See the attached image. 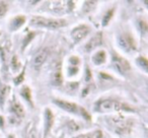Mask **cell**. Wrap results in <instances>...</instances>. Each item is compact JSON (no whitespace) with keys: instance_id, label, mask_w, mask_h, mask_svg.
<instances>
[{"instance_id":"obj_18","label":"cell","mask_w":148,"mask_h":138,"mask_svg":"<svg viewBox=\"0 0 148 138\" xmlns=\"http://www.w3.org/2000/svg\"><path fill=\"white\" fill-rule=\"evenodd\" d=\"M112 15H113V10H110V11H108V12L106 13L105 17H103V25H107L108 23H109V21H110V19H111Z\"/></svg>"},{"instance_id":"obj_19","label":"cell","mask_w":148,"mask_h":138,"mask_svg":"<svg viewBox=\"0 0 148 138\" xmlns=\"http://www.w3.org/2000/svg\"><path fill=\"white\" fill-rule=\"evenodd\" d=\"M137 63H138V65H140V66H142V67H143L144 70H146V69H147V61H146L145 58H138Z\"/></svg>"},{"instance_id":"obj_16","label":"cell","mask_w":148,"mask_h":138,"mask_svg":"<svg viewBox=\"0 0 148 138\" xmlns=\"http://www.w3.org/2000/svg\"><path fill=\"white\" fill-rule=\"evenodd\" d=\"M21 95H23V97H25V100H27V102H29V104L32 105V99H31V91H29V87H25L23 89H21Z\"/></svg>"},{"instance_id":"obj_2","label":"cell","mask_w":148,"mask_h":138,"mask_svg":"<svg viewBox=\"0 0 148 138\" xmlns=\"http://www.w3.org/2000/svg\"><path fill=\"white\" fill-rule=\"evenodd\" d=\"M31 25L38 27H47V29H59L67 25L64 19H52L42 16H34L31 21Z\"/></svg>"},{"instance_id":"obj_11","label":"cell","mask_w":148,"mask_h":138,"mask_svg":"<svg viewBox=\"0 0 148 138\" xmlns=\"http://www.w3.org/2000/svg\"><path fill=\"white\" fill-rule=\"evenodd\" d=\"M25 17L23 16H16L15 19H13L11 21V30H17L18 27H21V25L25 23Z\"/></svg>"},{"instance_id":"obj_1","label":"cell","mask_w":148,"mask_h":138,"mask_svg":"<svg viewBox=\"0 0 148 138\" xmlns=\"http://www.w3.org/2000/svg\"><path fill=\"white\" fill-rule=\"evenodd\" d=\"M95 109L97 112H108V111H124V112H133L134 110L128 105L120 103L113 100H101L97 102L95 105Z\"/></svg>"},{"instance_id":"obj_14","label":"cell","mask_w":148,"mask_h":138,"mask_svg":"<svg viewBox=\"0 0 148 138\" xmlns=\"http://www.w3.org/2000/svg\"><path fill=\"white\" fill-rule=\"evenodd\" d=\"M9 91V87L7 85H2L0 87V106H3L5 101V97H7V93Z\"/></svg>"},{"instance_id":"obj_12","label":"cell","mask_w":148,"mask_h":138,"mask_svg":"<svg viewBox=\"0 0 148 138\" xmlns=\"http://www.w3.org/2000/svg\"><path fill=\"white\" fill-rule=\"evenodd\" d=\"M52 123H53V114L49 109H47L46 110V134L51 128Z\"/></svg>"},{"instance_id":"obj_9","label":"cell","mask_w":148,"mask_h":138,"mask_svg":"<svg viewBox=\"0 0 148 138\" xmlns=\"http://www.w3.org/2000/svg\"><path fill=\"white\" fill-rule=\"evenodd\" d=\"M101 44V34H97V35L93 36L90 39V41L86 44L85 49H86V51L89 52L95 49V48H97V46H99Z\"/></svg>"},{"instance_id":"obj_5","label":"cell","mask_w":148,"mask_h":138,"mask_svg":"<svg viewBox=\"0 0 148 138\" xmlns=\"http://www.w3.org/2000/svg\"><path fill=\"white\" fill-rule=\"evenodd\" d=\"M119 44L123 50L126 52H131L135 50L136 45L134 42L133 38L129 35V34H123L119 37Z\"/></svg>"},{"instance_id":"obj_20","label":"cell","mask_w":148,"mask_h":138,"mask_svg":"<svg viewBox=\"0 0 148 138\" xmlns=\"http://www.w3.org/2000/svg\"><path fill=\"white\" fill-rule=\"evenodd\" d=\"M8 138H14V137H13L12 135H10V136H8Z\"/></svg>"},{"instance_id":"obj_3","label":"cell","mask_w":148,"mask_h":138,"mask_svg":"<svg viewBox=\"0 0 148 138\" xmlns=\"http://www.w3.org/2000/svg\"><path fill=\"white\" fill-rule=\"evenodd\" d=\"M110 126L114 129V131L118 134H128L131 130L132 121L129 119H126L125 117H111L109 120Z\"/></svg>"},{"instance_id":"obj_10","label":"cell","mask_w":148,"mask_h":138,"mask_svg":"<svg viewBox=\"0 0 148 138\" xmlns=\"http://www.w3.org/2000/svg\"><path fill=\"white\" fill-rule=\"evenodd\" d=\"M10 108H11L12 113L14 114L17 118L23 117V115H25V110H23V107L21 106V103H18V102H16L15 100H13L10 104Z\"/></svg>"},{"instance_id":"obj_8","label":"cell","mask_w":148,"mask_h":138,"mask_svg":"<svg viewBox=\"0 0 148 138\" xmlns=\"http://www.w3.org/2000/svg\"><path fill=\"white\" fill-rule=\"evenodd\" d=\"M55 104L57 106H59L60 108H62L63 110L70 113H78L80 108H78V106H76L75 104L71 103L68 101H63V100H56Z\"/></svg>"},{"instance_id":"obj_15","label":"cell","mask_w":148,"mask_h":138,"mask_svg":"<svg viewBox=\"0 0 148 138\" xmlns=\"http://www.w3.org/2000/svg\"><path fill=\"white\" fill-rule=\"evenodd\" d=\"M103 137V133L101 131H95L92 133H87L84 135H80L76 138H101Z\"/></svg>"},{"instance_id":"obj_6","label":"cell","mask_w":148,"mask_h":138,"mask_svg":"<svg viewBox=\"0 0 148 138\" xmlns=\"http://www.w3.org/2000/svg\"><path fill=\"white\" fill-rule=\"evenodd\" d=\"M89 33V27L87 25H79V27H75L73 31L71 32V37L75 42H79L82 40L84 37H86Z\"/></svg>"},{"instance_id":"obj_4","label":"cell","mask_w":148,"mask_h":138,"mask_svg":"<svg viewBox=\"0 0 148 138\" xmlns=\"http://www.w3.org/2000/svg\"><path fill=\"white\" fill-rule=\"evenodd\" d=\"M112 64L115 67V69L121 74H125V73L130 71V64L125 58L121 57L120 55L116 53H113V58H112Z\"/></svg>"},{"instance_id":"obj_17","label":"cell","mask_w":148,"mask_h":138,"mask_svg":"<svg viewBox=\"0 0 148 138\" xmlns=\"http://www.w3.org/2000/svg\"><path fill=\"white\" fill-rule=\"evenodd\" d=\"M6 11H7V4L5 2L0 1V17L4 16Z\"/></svg>"},{"instance_id":"obj_7","label":"cell","mask_w":148,"mask_h":138,"mask_svg":"<svg viewBox=\"0 0 148 138\" xmlns=\"http://www.w3.org/2000/svg\"><path fill=\"white\" fill-rule=\"evenodd\" d=\"M47 56H48L47 49H42V50H40L39 52H37V54L34 56L33 61H32L33 67L39 69V68L44 64V62L46 61V59H47Z\"/></svg>"},{"instance_id":"obj_13","label":"cell","mask_w":148,"mask_h":138,"mask_svg":"<svg viewBox=\"0 0 148 138\" xmlns=\"http://www.w3.org/2000/svg\"><path fill=\"white\" fill-rule=\"evenodd\" d=\"M106 61V53L105 51H99L97 53H95V55L93 56V62L95 64H101Z\"/></svg>"}]
</instances>
